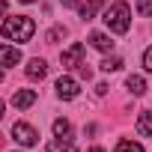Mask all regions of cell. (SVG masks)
<instances>
[{"mask_svg": "<svg viewBox=\"0 0 152 152\" xmlns=\"http://www.w3.org/2000/svg\"><path fill=\"white\" fill-rule=\"evenodd\" d=\"M0 33L12 42H30L33 33H36V24H33L30 15H9L3 21V27H0Z\"/></svg>", "mask_w": 152, "mask_h": 152, "instance_id": "6da1fadb", "label": "cell"}, {"mask_svg": "<svg viewBox=\"0 0 152 152\" xmlns=\"http://www.w3.org/2000/svg\"><path fill=\"white\" fill-rule=\"evenodd\" d=\"M102 21L107 24L110 33H128V27H131V6L122 3V0H116V3H110L104 9Z\"/></svg>", "mask_w": 152, "mask_h": 152, "instance_id": "7a4b0ae2", "label": "cell"}, {"mask_svg": "<svg viewBox=\"0 0 152 152\" xmlns=\"http://www.w3.org/2000/svg\"><path fill=\"white\" fill-rule=\"evenodd\" d=\"M84 54H87V48H84L81 42H72V45L60 54L63 69H81V66H84Z\"/></svg>", "mask_w": 152, "mask_h": 152, "instance_id": "3957f363", "label": "cell"}, {"mask_svg": "<svg viewBox=\"0 0 152 152\" xmlns=\"http://www.w3.org/2000/svg\"><path fill=\"white\" fill-rule=\"evenodd\" d=\"M12 137H15V143H21V146H36V143H39V131H36L30 122H15V125H12Z\"/></svg>", "mask_w": 152, "mask_h": 152, "instance_id": "277c9868", "label": "cell"}, {"mask_svg": "<svg viewBox=\"0 0 152 152\" xmlns=\"http://www.w3.org/2000/svg\"><path fill=\"white\" fill-rule=\"evenodd\" d=\"M78 93H81V87H78V81H75V78H69V75L57 78V96H60L63 102H72V99H78Z\"/></svg>", "mask_w": 152, "mask_h": 152, "instance_id": "5b68a950", "label": "cell"}, {"mask_svg": "<svg viewBox=\"0 0 152 152\" xmlns=\"http://www.w3.org/2000/svg\"><path fill=\"white\" fill-rule=\"evenodd\" d=\"M15 63H21V51L15 45H0V69H9Z\"/></svg>", "mask_w": 152, "mask_h": 152, "instance_id": "8992f818", "label": "cell"}, {"mask_svg": "<svg viewBox=\"0 0 152 152\" xmlns=\"http://www.w3.org/2000/svg\"><path fill=\"white\" fill-rule=\"evenodd\" d=\"M24 75H27L30 81H42L45 75H48V63H45V60H39V57H33V60L27 63V69H24Z\"/></svg>", "mask_w": 152, "mask_h": 152, "instance_id": "52a82bcc", "label": "cell"}, {"mask_svg": "<svg viewBox=\"0 0 152 152\" xmlns=\"http://www.w3.org/2000/svg\"><path fill=\"white\" fill-rule=\"evenodd\" d=\"M33 102H36V90H15V96H12V107H18V110H27Z\"/></svg>", "mask_w": 152, "mask_h": 152, "instance_id": "ba28073f", "label": "cell"}, {"mask_svg": "<svg viewBox=\"0 0 152 152\" xmlns=\"http://www.w3.org/2000/svg\"><path fill=\"white\" fill-rule=\"evenodd\" d=\"M104 3H107V0H87V3H81V18H84V21H93L96 12H99Z\"/></svg>", "mask_w": 152, "mask_h": 152, "instance_id": "9c48e42d", "label": "cell"}, {"mask_svg": "<svg viewBox=\"0 0 152 152\" xmlns=\"http://www.w3.org/2000/svg\"><path fill=\"white\" fill-rule=\"evenodd\" d=\"M45 152H78V146H75L69 137H60V140H51Z\"/></svg>", "mask_w": 152, "mask_h": 152, "instance_id": "30bf717a", "label": "cell"}, {"mask_svg": "<svg viewBox=\"0 0 152 152\" xmlns=\"http://www.w3.org/2000/svg\"><path fill=\"white\" fill-rule=\"evenodd\" d=\"M90 45L96 48V51H110L113 48V42H110V36H104V33H90Z\"/></svg>", "mask_w": 152, "mask_h": 152, "instance_id": "8fae6325", "label": "cell"}, {"mask_svg": "<svg viewBox=\"0 0 152 152\" xmlns=\"http://www.w3.org/2000/svg\"><path fill=\"white\" fill-rule=\"evenodd\" d=\"M137 134L140 137H152V113L149 110H143L137 116Z\"/></svg>", "mask_w": 152, "mask_h": 152, "instance_id": "7c38bea8", "label": "cell"}, {"mask_svg": "<svg viewBox=\"0 0 152 152\" xmlns=\"http://www.w3.org/2000/svg\"><path fill=\"white\" fill-rule=\"evenodd\" d=\"M125 87H128V93H134V96H143V93H146V81L140 78V75H128V78H125Z\"/></svg>", "mask_w": 152, "mask_h": 152, "instance_id": "4fadbf2b", "label": "cell"}, {"mask_svg": "<svg viewBox=\"0 0 152 152\" xmlns=\"http://www.w3.org/2000/svg\"><path fill=\"white\" fill-rule=\"evenodd\" d=\"M119 69H122V60H119V57H104V60H102V72L110 75V72H119Z\"/></svg>", "mask_w": 152, "mask_h": 152, "instance_id": "5bb4252c", "label": "cell"}, {"mask_svg": "<svg viewBox=\"0 0 152 152\" xmlns=\"http://www.w3.org/2000/svg\"><path fill=\"white\" fill-rule=\"evenodd\" d=\"M113 152H143V146H140V143H134V140H119Z\"/></svg>", "mask_w": 152, "mask_h": 152, "instance_id": "9a60e30c", "label": "cell"}, {"mask_svg": "<svg viewBox=\"0 0 152 152\" xmlns=\"http://www.w3.org/2000/svg\"><path fill=\"white\" fill-rule=\"evenodd\" d=\"M69 131H72L69 119H54V134H57V137H66Z\"/></svg>", "mask_w": 152, "mask_h": 152, "instance_id": "2e32d148", "label": "cell"}, {"mask_svg": "<svg viewBox=\"0 0 152 152\" xmlns=\"http://www.w3.org/2000/svg\"><path fill=\"white\" fill-rule=\"evenodd\" d=\"M137 12L140 15H152V0H137Z\"/></svg>", "mask_w": 152, "mask_h": 152, "instance_id": "e0dca14e", "label": "cell"}, {"mask_svg": "<svg viewBox=\"0 0 152 152\" xmlns=\"http://www.w3.org/2000/svg\"><path fill=\"white\" fill-rule=\"evenodd\" d=\"M63 33H66V30H63V27H54V30H51V33H48V42H57V39H60V36H63Z\"/></svg>", "mask_w": 152, "mask_h": 152, "instance_id": "ac0fdd59", "label": "cell"}, {"mask_svg": "<svg viewBox=\"0 0 152 152\" xmlns=\"http://www.w3.org/2000/svg\"><path fill=\"white\" fill-rule=\"evenodd\" d=\"M143 66H146V72H152V48H146V54H143Z\"/></svg>", "mask_w": 152, "mask_h": 152, "instance_id": "d6986e66", "label": "cell"}, {"mask_svg": "<svg viewBox=\"0 0 152 152\" xmlns=\"http://www.w3.org/2000/svg\"><path fill=\"white\" fill-rule=\"evenodd\" d=\"M6 15V0H0V18Z\"/></svg>", "mask_w": 152, "mask_h": 152, "instance_id": "ffe728a7", "label": "cell"}, {"mask_svg": "<svg viewBox=\"0 0 152 152\" xmlns=\"http://www.w3.org/2000/svg\"><path fill=\"white\" fill-rule=\"evenodd\" d=\"M60 3H66V6H75V3H78V0H60Z\"/></svg>", "mask_w": 152, "mask_h": 152, "instance_id": "44dd1931", "label": "cell"}, {"mask_svg": "<svg viewBox=\"0 0 152 152\" xmlns=\"http://www.w3.org/2000/svg\"><path fill=\"white\" fill-rule=\"evenodd\" d=\"M90 152H104V149H102V146H93V149H90Z\"/></svg>", "mask_w": 152, "mask_h": 152, "instance_id": "7402d4cb", "label": "cell"}, {"mask_svg": "<svg viewBox=\"0 0 152 152\" xmlns=\"http://www.w3.org/2000/svg\"><path fill=\"white\" fill-rule=\"evenodd\" d=\"M0 119H3V102H0Z\"/></svg>", "mask_w": 152, "mask_h": 152, "instance_id": "603a6c76", "label": "cell"}, {"mask_svg": "<svg viewBox=\"0 0 152 152\" xmlns=\"http://www.w3.org/2000/svg\"><path fill=\"white\" fill-rule=\"evenodd\" d=\"M21 3H33V0H21Z\"/></svg>", "mask_w": 152, "mask_h": 152, "instance_id": "cb8c5ba5", "label": "cell"}, {"mask_svg": "<svg viewBox=\"0 0 152 152\" xmlns=\"http://www.w3.org/2000/svg\"><path fill=\"white\" fill-rule=\"evenodd\" d=\"M0 81H3V72H0Z\"/></svg>", "mask_w": 152, "mask_h": 152, "instance_id": "d4e9b609", "label": "cell"}]
</instances>
